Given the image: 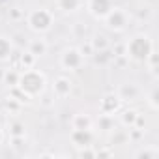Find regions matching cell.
Instances as JSON below:
<instances>
[{
  "label": "cell",
  "mask_w": 159,
  "mask_h": 159,
  "mask_svg": "<svg viewBox=\"0 0 159 159\" xmlns=\"http://www.w3.org/2000/svg\"><path fill=\"white\" fill-rule=\"evenodd\" d=\"M10 54V43L0 38V58H6Z\"/></svg>",
  "instance_id": "cell-7"
},
{
  "label": "cell",
  "mask_w": 159,
  "mask_h": 159,
  "mask_svg": "<svg viewBox=\"0 0 159 159\" xmlns=\"http://www.w3.org/2000/svg\"><path fill=\"white\" fill-rule=\"evenodd\" d=\"M43 84H45L43 75L34 73V71L23 75V79H21V88L26 90L28 94H38V92H41V90H43Z\"/></svg>",
  "instance_id": "cell-1"
},
{
  "label": "cell",
  "mask_w": 159,
  "mask_h": 159,
  "mask_svg": "<svg viewBox=\"0 0 159 159\" xmlns=\"http://www.w3.org/2000/svg\"><path fill=\"white\" fill-rule=\"evenodd\" d=\"M109 15H111L109 23H111L112 28H124V25H125V17H124L120 11H114V13H109Z\"/></svg>",
  "instance_id": "cell-6"
},
{
  "label": "cell",
  "mask_w": 159,
  "mask_h": 159,
  "mask_svg": "<svg viewBox=\"0 0 159 159\" xmlns=\"http://www.w3.org/2000/svg\"><path fill=\"white\" fill-rule=\"evenodd\" d=\"M56 90H58L60 94H64L66 90H69V84L64 81V79H60V81H58V84H56Z\"/></svg>",
  "instance_id": "cell-9"
},
{
  "label": "cell",
  "mask_w": 159,
  "mask_h": 159,
  "mask_svg": "<svg viewBox=\"0 0 159 159\" xmlns=\"http://www.w3.org/2000/svg\"><path fill=\"white\" fill-rule=\"evenodd\" d=\"M30 25H32L34 30H47L49 25H51V15L47 11H43V10L34 11L30 15Z\"/></svg>",
  "instance_id": "cell-3"
},
{
  "label": "cell",
  "mask_w": 159,
  "mask_h": 159,
  "mask_svg": "<svg viewBox=\"0 0 159 159\" xmlns=\"http://www.w3.org/2000/svg\"><path fill=\"white\" fill-rule=\"evenodd\" d=\"M79 62H81V54L77 51H67L64 54V66L66 67H75V66H79Z\"/></svg>",
  "instance_id": "cell-5"
},
{
  "label": "cell",
  "mask_w": 159,
  "mask_h": 159,
  "mask_svg": "<svg viewBox=\"0 0 159 159\" xmlns=\"http://www.w3.org/2000/svg\"><path fill=\"white\" fill-rule=\"evenodd\" d=\"M60 6L64 10H75L79 6V0H60Z\"/></svg>",
  "instance_id": "cell-8"
},
{
  "label": "cell",
  "mask_w": 159,
  "mask_h": 159,
  "mask_svg": "<svg viewBox=\"0 0 159 159\" xmlns=\"http://www.w3.org/2000/svg\"><path fill=\"white\" fill-rule=\"evenodd\" d=\"M150 49H152V45H150L148 38H135V39L129 43V52H131V56L137 58V60L148 58Z\"/></svg>",
  "instance_id": "cell-2"
},
{
  "label": "cell",
  "mask_w": 159,
  "mask_h": 159,
  "mask_svg": "<svg viewBox=\"0 0 159 159\" xmlns=\"http://www.w3.org/2000/svg\"><path fill=\"white\" fill-rule=\"evenodd\" d=\"M90 10L96 17H105L111 13V0H90Z\"/></svg>",
  "instance_id": "cell-4"
}]
</instances>
